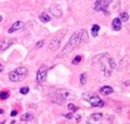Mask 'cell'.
Returning <instances> with one entry per match:
<instances>
[{
    "instance_id": "1",
    "label": "cell",
    "mask_w": 130,
    "mask_h": 124,
    "mask_svg": "<svg viewBox=\"0 0 130 124\" xmlns=\"http://www.w3.org/2000/svg\"><path fill=\"white\" fill-rule=\"evenodd\" d=\"M110 57H111L110 55H108L107 52H105V54L98 55V56H96L92 59V63L99 65V68H101L102 73L104 74L105 77H110L113 73V70L110 67V65H108V58H110Z\"/></svg>"
},
{
    "instance_id": "2",
    "label": "cell",
    "mask_w": 130,
    "mask_h": 124,
    "mask_svg": "<svg viewBox=\"0 0 130 124\" xmlns=\"http://www.w3.org/2000/svg\"><path fill=\"white\" fill-rule=\"evenodd\" d=\"M80 32H81V30H79L78 32L73 33V35L70 38L69 42H67L66 46L63 48V50L61 51V54H59L58 57H63V56H65V55H67L69 52H71L76 46L80 45Z\"/></svg>"
},
{
    "instance_id": "3",
    "label": "cell",
    "mask_w": 130,
    "mask_h": 124,
    "mask_svg": "<svg viewBox=\"0 0 130 124\" xmlns=\"http://www.w3.org/2000/svg\"><path fill=\"white\" fill-rule=\"evenodd\" d=\"M27 76V68L26 67H17L11 71L8 74V79L11 82H21Z\"/></svg>"
},
{
    "instance_id": "4",
    "label": "cell",
    "mask_w": 130,
    "mask_h": 124,
    "mask_svg": "<svg viewBox=\"0 0 130 124\" xmlns=\"http://www.w3.org/2000/svg\"><path fill=\"white\" fill-rule=\"evenodd\" d=\"M113 2L114 0H97L94 4V9L96 11H103L105 15H110V10H108V7L112 6L113 10H115V7L113 6Z\"/></svg>"
},
{
    "instance_id": "5",
    "label": "cell",
    "mask_w": 130,
    "mask_h": 124,
    "mask_svg": "<svg viewBox=\"0 0 130 124\" xmlns=\"http://www.w3.org/2000/svg\"><path fill=\"white\" fill-rule=\"evenodd\" d=\"M66 32H67V29H63V30H61V31H58L53 36V39L50 40L49 45H48V47H49V49L52 50V51H55V50H57L59 48V46H61V43H62V40L64 39V35L66 34Z\"/></svg>"
},
{
    "instance_id": "6",
    "label": "cell",
    "mask_w": 130,
    "mask_h": 124,
    "mask_svg": "<svg viewBox=\"0 0 130 124\" xmlns=\"http://www.w3.org/2000/svg\"><path fill=\"white\" fill-rule=\"evenodd\" d=\"M87 101L89 102L92 107H103L104 105H105V102H104L103 100L101 99V97H99V96H97L96 93H92V95L88 98Z\"/></svg>"
},
{
    "instance_id": "7",
    "label": "cell",
    "mask_w": 130,
    "mask_h": 124,
    "mask_svg": "<svg viewBox=\"0 0 130 124\" xmlns=\"http://www.w3.org/2000/svg\"><path fill=\"white\" fill-rule=\"evenodd\" d=\"M14 41L9 38H2L0 39V51H5L6 49H8Z\"/></svg>"
},
{
    "instance_id": "8",
    "label": "cell",
    "mask_w": 130,
    "mask_h": 124,
    "mask_svg": "<svg viewBox=\"0 0 130 124\" xmlns=\"http://www.w3.org/2000/svg\"><path fill=\"white\" fill-rule=\"evenodd\" d=\"M37 82L38 83H42V82L46 81V79H47V71L46 70H40L37 72Z\"/></svg>"
},
{
    "instance_id": "9",
    "label": "cell",
    "mask_w": 130,
    "mask_h": 124,
    "mask_svg": "<svg viewBox=\"0 0 130 124\" xmlns=\"http://www.w3.org/2000/svg\"><path fill=\"white\" fill-rule=\"evenodd\" d=\"M23 26H24V23L22 22V20H17V22H15L13 25H11V27H9L8 29V33H14V32L18 31V30L23 29Z\"/></svg>"
},
{
    "instance_id": "10",
    "label": "cell",
    "mask_w": 130,
    "mask_h": 124,
    "mask_svg": "<svg viewBox=\"0 0 130 124\" xmlns=\"http://www.w3.org/2000/svg\"><path fill=\"white\" fill-rule=\"evenodd\" d=\"M113 92H114V90H113V88L110 86H103L102 88H99V93H101L102 96H108Z\"/></svg>"
},
{
    "instance_id": "11",
    "label": "cell",
    "mask_w": 130,
    "mask_h": 124,
    "mask_svg": "<svg viewBox=\"0 0 130 124\" xmlns=\"http://www.w3.org/2000/svg\"><path fill=\"white\" fill-rule=\"evenodd\" d=\"M112 29L114 31H120L122 29V22L119 17H115L114 19L112 20Z\"/></svg>"
},
{
    "instance_id": "12",
    "label": "cell",
    "mask_w": 130,
    "mask_h": 124,
    "mask_svg": "<svg viewBox=\"0 0 130 124\" xmlns=\"http://www.w3.org/2000/svg\"><path fill=\"white\" fill-rule=\"evenodd\" d=\"M39 19H40L42 23H48V22H50V20H52V16H50L48 13L43 11V13L40 14V16H39Z\"/></svg>"
},
{
    "instance_id": "13",
    "label": "cell",
    "mask_w": 130,
    "mask_h": 124,
    "mask_svg": "<svg viewBox=\"0 0 130 124\" xmlns=\"http://www.w3.org/2000/svg\"><path fill=\"white\" fill-rule=\"evenodd\" d=\"M50 13H52L53 15H54L55 17H57V18L62 17V15H63V13H62L61 9H59L58 7H55V6L50 7Z\"/></svg>"
},
{
    "instance_id": "14",
    "label": "cell",
    "mask_w": 130,
    "mask_h": 124,
    "mask_svg": "<svg viewBox=\"0 0 130 124\" xmlns=\"http://www.w3.org/2000/svg\"><path fill=\"white\" fill-rule=\"evenodd\" d=\"M89 38H88V32L86 30H81L80 32V43H87Z\"/></svg>"
},
{
    "instance_id": "15",
    "label": "cell",
    "mask_w": 130,
    "mask_h": 124,
    "mask_svg": "<svg viewBox=\"0 0 130 124\" xmlns=\"http://www.w3.org/2000/svg\"><path fill=\"white\" fill-rule=\"evenodd\" d=\"M34 118L33 114L31 113H24L22 116H21V121H23V122H30V121H32Z\"/></svg>"
},
{
    "instance_id": "16",
    "label": "cell",
    "mask_w": 130,
    "mask_h": 124,
    "mask_svg": "<svg viewBox=\"0 0 130 124\" xmlns=\"http://www.w3.org/2000/svg\"><path fill=\"white\" fill-rule=\"evenodd\" d=\"M99 30H101V26H99L98 24H94L91 26V30H90V32H91V35L92 36H98V32H99Z\"/></svg>"
},
{
    "instance_id": "17",
    "label": "cell",
    "mask_w": 130,
    "mask_h": 124,
    "mask_svg": "<svg viewBox=\"0 0 130 124\" xmlns=\"http://www.w3.org/2000/svg\"><path fill=\"white\" fill-rule=\"evenodd\" d=\"M87 73H81L80 76H79V80H80V84H82V86H85L86 83H87Z\"/></svg>"
},
{
    "instance_id": "18",
    "label": "cell",
    "mask_w": 130,
    "mask_h": 124,
    "mask_svg": "<svg viewBox=\"0 0 130 124\" xmlns=\"http://www.w3.org/2000/svg\"><path fill=\"white\" fill-rule=\"evenodd\" d=\"M102 117H103V114H102V113H95V114H92V115L90 116V118H91L92 121H95V122L99 121Z\"/></svg>"
},
{
    "instance_id": "19",
    "label": "cell",
    "mask_w": 130,
    "mask_h": 124,
    "mask_svg": "<svg viewBox=\"0 0 130 124\" xmlns=\"http://www.w3.org/2000/svg\"><path fill=\"white\" fill-rule=\"evenodd\" d=\"M120 19H121V22H127V20L129 19V15L127 11H122L121 14H120Z\"/></svg>"
},
{
    "instance_id": "20",
    "label": "cell",
    "mask_w": 130,
    "mask_h": 124,
    "mask_svg": "<svg viewBox=\"0 0 130 124\" xmlns=\"http://www.w3.org/2000/svg\"><path fill=\"white\" fill-rule=\"evenodd\" d=\"M8 97H9V92H8V91L2 90L1 92H0V99H1V100H6V99H8Z\"/></svg>"
},
{
    "instance_id": "21",
    "label": "cell",
    "mask_w": 130,
    "mask_h": 124,
    "mask_svg": "<svg viewBox=\"0 0 130 124\" xmlns=\"http://www.w3.org/2000/svg\"><path fill=\"white\" fill-rule=\"evenodd\" d=\"M67 108H69V111H71L72 113H75V112H78V107L75 106L74 104H72V102H70V104H67Z\"/></svg>"
},
{
    "instance_id": "22",
    "label": "cell",
    "mask_w": 130,
    "mask_h": 124,
    "mask_svg": "<svg viewBox=\"0 0 130 124\" xmlns=\"http://www.w3.org/2000/svg\"><path fill=\"white\" fill-rule=\"evenodd\" d=\"M82 60V56H80V55H78V56H75L73 59H72V64L73 65H78L80 61Z\"/></svg>"
},
{
    "instance_id": "23",
    "label": "cell",
    "mask_w": 130,
    "mask_h": 124,
    "mask_svg": "<svg viewBox=\"0 0 130 124\" xmlns=\"http://www.w3.org/2000/svg\"><path fill=\"white\" fill-rule=\"evenodd\" d=\"M30 91V88L29 87H23V88L20 89V93L21 95H27Z\"/></svg>"
},
{
    "instance_id": "24",
    "label": "cell",
    "mask_w": 130,
    "mask_h": 124,
    "mask_svg": "<svg viewBox=\"0 0 130 124\" xmlns=\"http://www.w3.org/2000/svg\"><path fill=\"white\" fill-rule=\"evenodd\" d=\"M43 43H45V40H40V41H38L37 42V45H36V47L37 48H41L43 46Z\"/></svg>"
},
{
    "instance_id": "25",
    "label": "cell",
    "mask_w": 130,
    "mask_h": 124,
    "mask_svg": "<svg viewBox=\"0 0 130 124\" xmlns=\"http://www.w3.org/2000/svg\"><path fill=\"white\" fill-rule=\"evenodd\" d=\"M65 118H67V120H72V118H73V114L72 113L66 114V115H65Z\"/></svg>"
},
{
    "instance_id": "26",
    "label": "cell",
    "mask_w": 130,
    "mask_h": 124,
    "mask_svg": "<svg viewBox=\"0 0 130 124\" xmlns=\"http://www.w3.org/2000/svg\"><path fill=\"white\" fill-rule=\"evenodd\" d=\"M17 115V111H11L10 112V116L11 117H14V116H16Z\"/></svg>"
},
{
    "instance_id": "27",
    "label": "cell",
    "mask_w": 130,
    "mask_h": 124,
    "mask_svg": "<svg viewBox=\"0 0 130 124\" xmlns=\"http://www.w3.org/2000/svg\"><path fill=\"white\" fill-rule=\"evenodd\" d=\"M75 121H76V122H80V121H81V115H76L75 116Z\"/></svg>"
},
{
    "instance_id": "28",
    "label": "cell",
    "mask_w": 130,
    "mask_h": 124,
    "mask_svg": "<svg viewBox=\"0 0 130 124\" xmlns=\"http://www.w3.org/2000/svg\"><path fill=\"white\" fill-rule=\"evenodd\" d=\"M4 70H5L4 65H2V64H0V74H1V73H2V72H4Z\"/></svg>"
},
{
    "instance_id": "29",
    "label": "cell",
    "mask_w": 130,
    "mask_h": 124,
    "mask_svg": "<svg viewBox=\"0 0 130 124\" xmlns=\"http://www.w3.org/2000/svg\"><path fill=\"white\" fill-rule=\"evenodd\" d=\"M4 113H5L4 109H0V115H1V114H4Z\"/></svg>"
},
{
    "instance_id": "30",
    "label": "cell",
    "mask_w": 130,
    "mask_h": 124,
    "mask_svg": "<svg viewBox=\"0 0 130 124\" xmlns=\"http://www.w3.org/2000/svg\"><path fill=\"white\" fill-rule=\"evenodd\" d=\"M1 20H2V16L0 15V22H1Z\"/></svg>"
},
{
    "instance_id": "31",
    "label": "cell",
    "mask_w": 130,
    "mask_h": 124,
    "mask_svg": "<svg viewBox=\"0 0 130 124\" xmlns=\"http://www.w3.org/2000/svg\"><path fill=\"white\" fill-rule=\"evenodd\" d=\"M86 124H89V122H87V123H86Z\"/></svg>"
},
{
    "instance_id": "32",
    "label": "cell",
    "mask_w": 130,
    "mask_h": 124,
    "mask_svg": "<svg viewBox=\"0 0 130 124\" xmlns=\"http://www.w3.org/2000/svg\"><path fill=\"white\" fill-rule=\"evenodd\" d=\"M0 124H4V122H2V123H0Z\"/></svg>"
},
{
    "instance_id": "33",
    "label": "cell",
    "mask_w": 130,
    "mask_h": 124,
    "mask_svg": "<svg viewBox=\"0 0 130 124\" xmlns=\"http://www.w3.org/2000/svg\"><path fill=\"white\" fill-rule=\"evenodd\" d=\"M126 124H128V123H126Z\"/></svg>"
}]
</instances>
